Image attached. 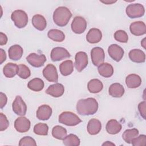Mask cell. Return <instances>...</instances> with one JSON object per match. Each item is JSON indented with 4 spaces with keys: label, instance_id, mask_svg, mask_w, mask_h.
Instances as JSON below:
<instances>
[{
    "label": "cell",
    "instance_id": "3957f363",
    "mask_svg": "<svg viewBox=\"0 0 146 146\" xmlns=\"http://www.w3.org/2000/svg\"><path fill=\"white\" fill-rule=\"evenodd\" d=\"M58 120L60 123L68 126H75L82 122L81 119L76 114L69 111L61 113Z\"/></svg>",
    "mask_w": 146,
    "mask_h": 146
},
{
    "label": "cell",
    "instance_id": "603a6c76",
    "mask_svg": "<svg viewBox=\"0 0 146 146\" xmlns=\"http://www.w3.org/2000/svg\"><path fill=\"white\" fill-rule=\"evenodd\" d=\"M109 94L114 98H120L124 94V87L119 83L112 84L108 90Z\"/></svg>",
    "mask_w": 146,
    "mask_h": 146
},
{
    "label": "cell",
    "instance_id": "1f68e13d",
    "mask_svg": "<svg viewBox=\"0 0 146 146\" xmlns=\"http://www.w3.org/2000/svg\"><path fill=\"white\" fill-rule=\"evenodd\" d=\"M139 131L136 128H132V129H128L125 130L123 135L122 137L123 139L128 144H131L132 140L136 137L139 135Z\"/></svg>",
    "mask_w": 146,
    "mask_h": 146
},
{
    "label": "cell",
    "instance_id": "2e32d148",
    "mask_svg": "<svg viewBox=\"0 0 146 146\" xmlns=\"http://www.w3.org/2000/svg\"><path fill=\"white\" fill-rule=\"evenodd\" d=\"M64 92V88L60 83H55L50 85L46 90V93L52 97L58 98L61 96Z\"/></svg>",
    "mask_w": 146,
    "mask_h": 146
},
{
    "label": "cell",
    "instance_id": "44dd1931",
    "mask_svg": "<svg viewBox=\"0 0 146 146\" xmlns=\"http://www.w3.org/2000/svg\"><path fill=\"white\" fill-rule=\"evenodd\" d=\"M87 131L89 134L95 135L99 133L102 129V123L96 119H92L89 120L87 124Z\"/></svg>",
    "mask_w": 146,
    "mask_h": 146
},
{
    "label": "cell",
    "instance_id": "60d3db41",
    "mask_svg": "<svg viewBox=\"0 0 146 146\" xmlns=\"http://www.w3.org/2000/svg\"><path fill=\"white\" fill-rule=\"evenodd\" d=\"M145 101L140 102L138 105L139 111L140 113V115L144 119H145Z\"/></svg>",
    "mask_w": 146,
    "mask_h": 146
},
{
    "label": "cell",
    "instance_id": "6da1fadb",
    "mask_svg": "<svg viewBox=\"0 0 146 146\" xmlns=\"http://www.w3.org/2000/svg\"><path fill=\"white\" fill-rule=\"evenodd\" d=\"M98 110V103L93 98L80 99L76 104V111L81 115H91Z\"/></svg>",
    "mask_w": 146,
    "mask_h": 146
},
{
    "label": "cell",
    "instance_id": "83f0119b",
    "mask_svg": "<svg viewBox=\"0 0 146 146\" xmlns=\"http://www.w3.org/2000/svg\"><path fill=\"white\" fill-rule=\"evenodd\" d=\"M59 70L61 74L63 76L70 75L74 71V64L72 60H66L59 65Z\"/></svg>",
    "mask_w": 146,
    "mask_h": 146
},
{
    "label": "cell",
    "instance_id": "e575fe53",
    "mask_svg": "<svg viewBox=\"0 0 146 146\" xmlns=\"http://www.w3.org/2000/svg\"><path fill=\"white\" fill-rule=\"evenodd\" d=\"M48 127L45 123H38L34 127V132L38 135H47L48 134Z\"/></svg>",
    "mask_w": 146,
    "mask_h": 146
},
{
    "label": "cell",
    "instance_id": "f546056e",
    "mask_svg": "<svg viewBox=\"0 0 146 146\" xmlns=\"http://www.w3.org/2000/svg\"><path fill=\"white\" fill-rule=\"evenodd\" d=\"M44 82L40 78H35L30 80L27 84L29 89L35 92H39L44 88Z\"/></svg>",
    "mask_w": 146,
    "mask_h": 146
},
{
    "label": "cell",
    "instance_id": "9a60e30c",
    "mask_svg": "<svg viewBox=\"0 0 146 146\" xmlns=\"http://www.w3.org/2000/svg\"><path fill=\"white\" fill-rule=\"evenodd\" d=\"M129 30L134 35L140 36L146 33V26L143 22L136 21L130 25Z\"/></svg>",
    "mask_w": 146,
    "mask_h": 146
},
{
    "label": "cell",
    "instance_id": "52a82bcc",
    "mask_svg": "<svg viewBox=\"0 0 146 146\" xmlns=\"http://www.w3.org/2000/svg\"><path fill=\"white\" fill-rule=\"evenodd\" d=\"M13 112L19 116H24L26 113L27 106L20 96H17L13 102Z\"/></svg>",
    "mask_w": 146,
    "mask_h": 146
},
{
    "label": "cell",
    "instance_id": "9c48e42d",
    "mask_svg": "<svg viewBox=\"0 0 146 146\" xmlns=\"http://www.w3.org/2000/svg\"><path fill=\"white\" fill-rule=\"evenodd\" d=\"M91 57L94 65L99 66L104 62L105 59V54L103 49L99 47L93 48L91 51Z\"/></svg>",
    "mask_w": 146,
    "mask_h": 146
},
{
    "label": "cell",
    "instance_id": "f35d334b",
    "mask_svg": "<svg viewBox=\"0 0 146 146\" xmlns=\"http://www.w3.org/2000/svg\"><path fill=\"white\" fill-rule=\"evenodd\" d=\"M19 146L24 145H30V146H36V143L35 140L30 136H25L22 138L19 142Z\"/></svg>",
    "mask_w": 146,
    "mask_h": 146
},
{
    "label": "cell",
    "instance_id": "e0dca14e",
    "mask_svg": "<svg viewBox=\"0 0 146 146\" xmlns=\"http://www.w3.org/2000/svg\"><path fill=\"white\" fill-rule=\"evenodd\" d=\"M52 109L46 104L39 106L36 111V117L40 120H47L51 116Z\"/></svg>",
    "mask_w": 146,
    "mask_h": 146
},
{
    "label": "cell",
    "instance_id": "d590c367",
    "mask_svg": "<svg viewBox=\"0 0 146 146\" xmlns=\"http://www.w3.org/2000/svg\"><path fill=\"white\" fill-rule=\"evenodd\" d=\"M17 75L22 79H26L30 77L31 75V72L27 66L23 64H21L18 65Z\"/></svg>",
    "mask_w": 146,
    "mask_h": 146
},
{
    "label": "cell",
    "instance_id": "7bdbcfd3",
    "mask_svg": "<svg viewBox=\"0 0 146 146\" xmlns=\"http://www.w3.org/2000/svg\"><path fill=\"white\" fill-rule=\"evenodd\" d=\"M7 37L6 34L3 33L2 32L0 33V45L3 46L7 43Z\"/></svg>",
    "mask_w": 146,
    "mask_h": 146
},
{
    "label": "cell",
    "instance_id": "bcb514c9",
    "mask_svg": "<svg viewBox=\"0 0 146 146\" xmlns=\"http://www.w3.org/2000/svg\"><path fill=\"white\" fill-rule=\"evenodd\" d=\"M115 145V144H113V143H111V142H110L109 141H107L106 143H103V144H102V145Z\"/></svg>",
    "mask_w": 146,
    "mask_h": 146
},
{
    "label": "cell",
    "instance_id": "ab89813d",
    "mask_svg": "<svg viewBox=\"0 0 146 146\" xmlns=\"http://www.w3.org/2000/svg\"><path fill=\"white\" fill-rule=\"evenodd\" d=\"M0 130L3 131L6 129L9 125V121L7 120L6 116L2 113H0Z\"/></svg>",
    "mask_w": 146,
    "mask_h": 146
},
{
    "label": "cell",
    "instance_id": "ba28073f",
    "mask_svg": "<svg viewBox=\"0 0 146 146\" xmlns=\"http://www.w3.org/2000/svg\"><path fill=\"white\" fill-rule=\"evenodd\" d=\"M88 56L85 52H78L75 56V67L76 70L81 72L88 64Z\"/></svg>",
    "mask_w": 146,
    "mask_h": 146
},
{
    "label": "cell",
    "instance_id": "8fae6325",
    "mask_svg": "<svg viewBox=\"0 0 146 146\" xmlns=\"http://www.w3.org/2000/svg\"><path fill=\"white\" fill-rule=\"evenodd\" d=\"M50 56L52 61L57 62L65 58H70L71 55L66 48L61 47H56L52 48Z\"/></svg>",
    "mask_w": 146,
    "mask_h": 146
},
{
    "label": "cell",
    "instance_id": "b9f144b4",
    "mask_svg": "<svg viewBox=\"0 0 146 146\" xmlns=\"http://www.w3.org/2000/svg\"><path fill=\"white\" fill-rule=\"evenodd\" d=\"M0 98H1L0 107H1V108H2L6 104L7 101V98L6 95L2 92H1V93H0Z\"/></svg>",
    "mask_w": 146,
    "mask_h": 146
},
{
    "label": "cell",
    "instance_id": "f1b7e54d",
    "mask_svg": "<svg viewBox=\"0 0 146 146\" xmlns=\"http://www.w3.org/2000/svg\"><path fill=\"white\" fill-rule=\"evenodd\" d=\"M103 88L102 82L98 79H91L87 84V88L91 93H98L102 90Z\"/></svg>",
    "mask_w": 146,
    "mask_h": 146
},
{
    "label": "cell",
    "instance_id": "74e56055",
    "mask_svg": "<svg viewBox=\"0 0 146 146\" xmlns=\"http://www.w3.org/2000/svg\"><path fill=\"white\" fill-rule=\"evenodd\" d=\"M134 146H145L146 145V136L145 135H140L134 138L131 142Z\"/></svg>",
    "mask_w": 146,
    "mask_h": 146
},
{
    "label": "cell",
    "instance_id": "484cf974",
    "mask_svg": "<svg viewBox=\"0 0 146 146\" xmlns=\"http://www.w3.org/2000/svg\"><path fill=\"white\" fill-rule=\"evenodd\" d=\"M99 74L104 78H110L113 74V68L108 63H103L98 68Z\"/></svg>",
    "mask_w": 146,
    "mask_h": 146
},
{
    "label": "cell",
    "instance_id": "f6af8a7d",
    "mask_svg": "<svg viewBox=\"0 0 146 146\" xmlns=\"http://www.w3.org/2000/svg\"><path fill=\"white\" fill-rule=\"evenodd\" d=\"M101 2L103 3H105V4H107V5H110V4H112V3H113L115 2H116V1H101Z\"/></svg>",
    "mask_w": 146,
    "mask_h": 146
},
{
    "label": "cell",
    "instance_id": "30bf717a",
    "mask_svg": "<svg viewBox=\"0 0 146 146\" xmlns=\"http://www.w3.org/2000/svg\"><path fill=\"white\" fill-rule=\"evenodd\" d=\"M26 60L31 66L34 67H40L44 65L46 58L44 54L31 53L26 57Z\"/></svg>",
    "mask_w": 146,
    "mask_h": 146
},
{
    "label": "cell",
    "instance_id": "4dcf8cb0",
    "mask_svg": "<svg viewBox=\"0 0 146 146\" xmlns=\"http://www.w3.org/2000/svg\"><path fill=\"white\" fill-rule=\"evenodd\" d=\"M47 35L50 39L58 42L63 41L65 38L64 34L62 31L58 29H51L49 30Z\"/></svg>",
    "mask_w": 146,
    "mask_h": 146
},
{
    "label": "cell",
    "instance_id": "277c9868",
    "mask_svg": "<svg viewBox=\"0 0 146 146\" xmlns=\"http://www.w3.org/2000/svg\"><path fill=\"white\" fill-rule=\"evenodd\" d=\"M11 18L16 27L19 29L25 27L28 22V16L26 13L22 10L14 11L11 15Z\"/></svg>",
    "mask_w": 146,
    "mask_h": 146
},
{
    "label": "cell",
    "instance_id": "836d02e7",
    "mask_svg": "<svg viewBox=\"0 0 146 146\" xmlns=\"http://www.w3.org/2000/svg\"><path fill=\"white\" fill-rule=\"evenodd\" d=\"M63 144L66 146H78L80 145V139L75 135L70 134L63 139Z\"/></svg>",
    "mask_w": 146,
    "mask_h": 146
},
{
    "label": "cell",
    "instance_id": "7402d4cb",
    "mask_svg": "<svg viewBox=\"0 0 146 146\" xmlns=\"http://www.w3.org/2000/svg\"><path fill=\"white\" fill-rule=\"evenodd\" d=\"M125 83L129 88H137L141 84V79L137 74H129L126 77Z\"/></svg>",
    "mask_w": 146,
    "mask_h": 146
},
{
    "label": "cell",
    "instance_id": "ffe728a7",
    "mask_svg": "<svg viewBox=\"0 0 146 146\" xmlns=\"http://www.w3.org/2000/svg\"><path fill=\"white\" fill-rule=\"evenodd\" d=\"M23 52V48L20 45L14 44L11 46L9 49V57L13 60H18L21 58Z\"/></svg>",
    "mask_w": 146,
    "mask_h": 146
},
{
    "label": "cell",
    "instance_id": "5b68a950",
    "mask_svg": "<svg viewBox=\"0 0 146 146\" xmlns=\"http://www.w3.org/2000/svg\"><path fill=\"white\" fill-rule=\"evenodd\" d=\"M126 14L130 18L141 17L145 13L144 6L140 3L130 4L126 7Z\"/></svg>",
    "mask_w": 146,
    "mask_h": 146
},
{
    "label": "cell",
    "instance_id": "d6a6232c",
    "mask_svg": "<svg viewBox=\"0 0 146 146\" xmlns=\"http://www.w3.org/2000/svg\"><path fill=\"white\" fill-rule=\"evenodd\" d=\"M52 135L54 137L63 140L67 136V130L62 126L56 125L52 129Z\"/></svg>",
    "mask_w": 146,
    "mask_h": 146
},
{
    "label": "cell",
    "instance_id": "ee69618b",
    "mask_svg": "<svg viewBox=\"0 0 146 146\" xmlns=\"http://www.w3.org/2000/svg\"><path fill=\"white\" fill-rule=\"evenodd\" d=\"M0 54H1V57H0L1 58V59H0L1 62H0V63L2 64L6 59V54L5 51L2 48L0 49Z\"/></svg>",
    "mask_w": 146,
    "mask_h": 146
},
{
    "label": "cell",
    "instance_id": "7dc6e473",
    "mask_svg": "<svg viewBox=\"0 0 146 146\" xmlns=\"http://www.w3.org/2000/svg\"><path fill=\"white\" fill-rule=\"evenodd\" d=\"M145 38H144V39L142 40L141 42V44L142 46H143L144 48H145Z\"/></svg>",
    "mask_w": 146,
    "mask_h": 146
},
{
    "label": "cell",
    "instance_id": "7a4b0ae2",
    "mask_svg": "<svg viewBox=\"0 0 146 146\" xmlns=\"http://www.w3.org/2000/svg\"><path fill=\"white\" fill-rule=\"evenodd\" d=\"M71 17L72 14L67 7L60 6L54 12L53 21L58 26L63 27L67 25Z\"/></svg>",
    "mask_w": 146,
    "mask_h": 146
},
{
    "label": "cell",
    "instance_id": "7c38bea8",
    "mask_svg": "<svg viewBox=\"0 0 146 146\" xmlns=\"http://www.w3.org/2000/svg\"><path fill=\"white\" fill-rule=\"evenodd\" d=\"M44 77L49 82H57L58 80V74L56 67L52 64H48L43 70Z\"/></svg>",
    "mask_w": 146,
    "mask_h": 146
},
{
    "label": "cell",
    "instance_id": "cb8c5ba5",
    "mask_svg": "<svg viewBox=\"0 0 146 146\" xmlns=\"http://www.w3.org/2000/svg\"><path fill=\"white\" fill-rule=\"evenodd\" d=\"M122 126L121 124L115 119H111L109 120L106 124L107 132L111 135L118 133L121 129Z\"/></svg>",
    "mask_w": 146,
    "mask_h": 146
},
{
    "label": "cell",
    "instance_id": "4316f807",
    "mask_svg": "<svg viewBox=\"0 0 146 146\" xmlns=\"http://www.w3.org/2000/svg\"><path fill=\"white\" fill-rule=\"evenodd\" d=\"M18 66L15 63H8L3 68V72L4 75L8 78H11L17 74Z\"/></svg>",
    "mask_w": 146,
    "mask_h": 146
},
{
    "label": "cell",
    "instance_id": "8992f818",
    "mask_svg": "<svg viewBox=\"0 0 146 146\" xmlns=\"http://www.w3.org/2000/svg\"><path fill=\"white\" fill-rule=\"evenodd\" d=\"M71 27L74 33L80 34L86 30L87 27V22L83 17L77 16L74 18Z\"/></svg>",
    "mask_w": 146,
    "mask_h": 146
},
{
    "label": "cell",
    "instance_id": "ac0fdd59",
    "mask_svg": "<svg viewBox=\"0 0 146 146\" xmlns=\"http://www.w3.org/2000/svg\"><path fill=\"white\" fill-rule=\"evenodd\" d=\"M102 38V34L101 31L96 28H92L90 29L87 35L86 40L90 43H97L99 42Z\"/></svg>",
    "mask_w": 146,
    "mask_h": 146
},
{
    "label": "cell",
    "instance_id": "4fadbf2b",
    "mask_svg": "<svg viewBox=\"0 0 146 146\" xmlns=\"http://www.w3.org/2000/svg\"><path fill=\"white\" fill-rule=\"evenodd\" d=\"M30 121L25 117H18L14 122V128L20 133H23L28 131L30 128Z\"/></svg>",
    "mask_w": 146,
    "mask_h": 146
},
{
    "label": "cell",
    "instance_id": "d4e9b609",
    "mask_svg": "<svg viewBox=\"0 0 146 146\" xmlns=\"http://www.w3.org/2000/svg\"><path fill=\"white\" fill-rule=\"evenodd\" d=\"M32 23L34 27L39 31H43L47 26L46 19L40 14L34 15L32 18Z\"/></svg>",
    "mask_w": 146,
    "mask_h": 146
},
{
    "label": "cell",
    "instance_id": "d6986e66",
    "mask_svg": "<svg viewBox=\"0 0 146 146\" xmlns=\"http://www.w3.org/2000/svg\"><path fill=\"white\" fill-rule=\"evenodd\" d=\"M128 56L131 61L135 63H144L145 60V53L140 49H133L128 54Z\"/></svg>",
    "mask_w": 146,
    "mask_h": 146
},
{
    "label": "cell",
    "instance_id": "5bb4252c",
    "mask_svg": "<svg viewBox=\"0 0 146 146\" xmlns=\"http://www.w3.org/2000/svg\"><path fill=\"white\" fill-rule=\"evenodd\" d=\"M108 52L110 57L116 62H119L124 54L123 49L116 44L110 45L108 48Z\"/></svg>",
    "mask_w": 146,
    "mask_h": 146
},
{
    "label": "cell",
    "instance_id": "8d00e7d4",
    "mask_svg": "<svg viewBox=\"0 0 146 146\" xmlns=\"http://www.w3.org/2000/svg\"><path fill=\"white\" fill-rule=\"evenodd\" d=\"M114 38L116 40L121 43H127L128 40V34L122 30L116 31L114 34Z\"/></svg>",
    "mask_w": 146,
    "mask_h": 146
}]
</instances>
